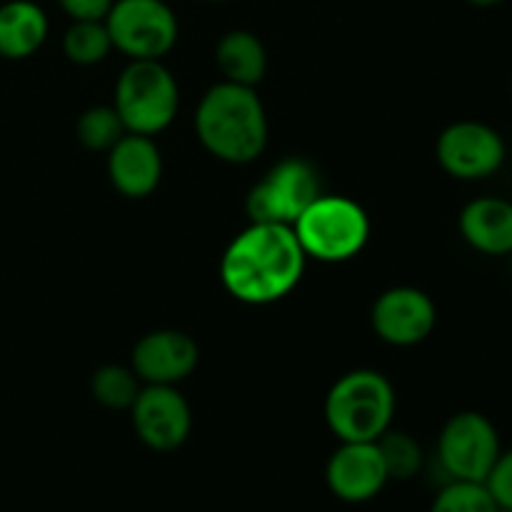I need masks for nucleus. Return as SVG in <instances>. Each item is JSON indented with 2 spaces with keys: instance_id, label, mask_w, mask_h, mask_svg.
<instances>
[{
  "instance_id": "18",
  "label": "nucleus",
  "mask_w": 512,
  "mask_h": 512,
  "mask_svg": "<svg viewBox=\"0 0 512 512\" xmlns=\"http://www.w3.org/2000/svg\"><path fill=\"white\" fill-rule=\"evenodd\" d=\"M113 50L105 20H73L63 35V53L75 65H98Z\"/></svg>"
},
{
  "instance_id": "6",
  "label": "nucleus",
  "mask_w": 512,
  "mask_h": 512,
  "mask_svg": "<svg viewBox=\"0 0 512 512\" xmlns=\"http://www.w3.org/2000/svg\"><path fill=\"white\" fill-rule=\"evenodd\" d=\"M323 195L320 175L305 158H283L250 188L245 198L250 223H278L293 228L310 203Z\"/></svg>"
},
{
  "instance_id": "23",
  "label": "nucleus",
  "mask_w": 512,
  "mask_h": 512,
  "mask_svg": "<svg viewBox=\"0 0 512 512\" xmlns=\"http://www.w3.org/2000/svg\"><path fill=\"white\" fill-rule=\"evenodd\" d=\"M485 488L500 510H512V448L500 450L498 460L485 478Z\"/></svg>"
},
{
  "instance_id": "26",
  "label": "nucleus",
  "mask_w": 512,
  "mask_h": 512,
  "mask_svg": "<svg viewBox=\"0 0 512 512\" xmlns=\"http://www.w3.org/2000/svg\"><path fill=\"white\" fill-rule=\"evenodd\" d=\"M208 3H225V0H208Z\"/></svg>"
},
{
  "instance_id": "17",
  "label": "nucleus",
  "mask_w": 512,
  "mask_h": 512,
  "mask_svg": "<svg viewBox=\"0 0 512 512\" xmlns=\"http://www.w3.org/2000/svg\"><path fill=\"white\" fill-rule=\"evenodd\" d=\"M215 65L228 83L255 88L268 73V50L253 30H228L215 45Z\"/></svg>"
},
{
  "instance_id": "4",
  "label": "nucleus",
  "mask_w": 512,
  "mask_h": 512,
  "mask_svg": "<svg viewBox=\"0 0 512 512\" xmlns=\"http://www.w3.org/2000/svg\"><path fill=\"white\" fill-rule=\"evenodd\" d=\"M305 258L320 263H348L370 240L365 208L345 195H320L293 225Z\"/></svg>"
},
{
  "instance_id": "7",
  "label": "nucleus",
  "mask_w": 512,
  "mask_h": 512,
  "mask_svg": "<svg viewBox=\"0 0 512 512\" xmlns=\"http://www.w3.org/2000/svg\"><path fill=\"white\" fill-rule=\"evenodd\" d=\"M500 435L488 415L478 410H463L448 418L438 435L435 463L448 480L485 483L490 468L498 460Z\"/></svg>"
},
{
  "instance_id": "11",
  "label": "nucleus",
  "mask_w": 512,
  "mask_h": 512,
  "mask_svg": "<svg viewBox=\"0 0 512 512\" xmlns=\"http://www.w3.org/2000/svg\"><path fill=\"white\" fill-rule=\"evenodd\" d=\"M375 335L395 348H413L433 335L438 308L425 290L398 285L378 295L370 313Z\"/></svg>"
},
{
  "instance_id": "27",
  "label": "nucleus",
  "mask_w": 512,
  "mask_h": 512,
  "mask_svg": "<svg viewBox=\"0 0 512 512\" xmlns=\"http://www.w3.org/2000/svg\"><path fill=\"white\" fill-rule=\"evenodd\" d=\"M508 258H510V275H512V253L508 255Z\"/></svg>"
},
{
  "instance_id": "12",
  "label": "nucleus",
  "mask_w": 512,
  "mask_h": 512,
  "mask_svg": "<svg viewBox=\"0 0 512 512\" xmlns=\"http://www.w3.org/2000/svg\"><path fill=\"white\" fill-rule=\"evenodd\" d=\"M390 483L378 443H340L325 463V485L350 505L378 498Z\"/></svg>"
},
{
  "instance_id": "19",
  "label": "nucleus",
  "mask_w": 512,
  "mask_h": 512,
  "mask_svg": "<svg viewBox=\"0 0 512 512\" xmlns=\"http://www.w3.org/2000/svg\"><path fill=\"white\" fill-rule=\"evenodd\" d=\"M140 388L143 383L135 370L125 365H100L90 375V395L108 410H130Z\"/></svg>"
},
{
  "instance_id": "13",
  "label": "nucleus",
  "mask_w": 512,
  "mask_h": 512,
  "mask_svg": "<svg viewBox=\"0 0 512 512\" xmlns=\"http://www.w3.org/2000/svg\"><path fill=\"white\" fill-rule=\"evenodd\" d=\"M200 348L183 330H153L135 343L130 368L143 385H178L195 373Z\"/></svg>"
},
{
  "instance_id": "20",
  "label": "nucleus",
  "mask_w": 512,
  "mask_h": 512,
  "mask_svg": "<svg viewBox=\"0 0 512 512\" xmlns=\"http://www.w3.org/2000/svg\"><path fill=\"white\" fill-rule=\"evenodd\" d=\"M125 133L128 130L113 105H93V108L83 110L75 123V135H78L80 145L93 153H108Z\"/></svg>"
},
{
  "instance_id": "28",
  "label": "nucleus",
  "mask_w": 512,
  "mask_h": 512,
  "mask_svg": "<svg viewBox=\"0 0 512 512\" xmlns=\"http://www.w3.org/2000/svg\"><path fill=\"white\" fill-rule=\"evenodd\" d=\"M500 512H512V510H500Z\"/></svg>"
},
{
  "instance_id": "9",
  "label": "nucleus",
  "mask_w": 512,
  "mask_h": 512,
  "mask_svg": "<svg viewBox=\"0 0 512 512\" xmlns=\"http://www.w3.org/2000/svg\"><path fill=\"white\" fill-rule=\"evenodd\" d=\"M435 158L450 178L478 183L493 178L503 168L508 160V145L493 125L458 120L438 135Z\"/></svg>"
},
{
  "instance_id": "21",
  "label": "nucleus",
  "mask_w": 512,
  "mask_h": 512,
  "mask_svg": "<svg viewBox=\"0 0 512 512\" xmlns=\"http://www.w3.org/2000/svg\"><path fill=\"white\" fill-rule=\"evenodd\" d=\"M375 443H378L380 455H383L390 480H413L415 475H420L425 458L423 448H420V443L413 435L390 428Z\"/></svg>"
},
{
  "instance_id": "22",
  "label": "nucleus",
  "mask_w": 512,
  "mask_h": 512,
  "mask_svg": "<svg viewBox=\"0 0 512 512\" xmlns=\"http://www.w3.org/2000/svg\"><path fill=\"white\" fill-rule=\"evenodd\" d=\"M430 512H500L483 483L448 480L435 493Z\"/></svg>"
},
{
  "instance_id": "1",
  "label": "nucleus",
  "mask_w": 512,
  "mask_h": 512,
  "mask_svg": "<svg viewBox=\"0 0 512 512\" xmlns=\"http://www.w3.org/2000/svg\"><path fill=\"white\" fill-rule=\"evenodd\" d=\"M305 263L290 225L250 223L225 248L220 280L238 303L273 305L298 288Z\"/></svg>"
},
{
  "instance_id": "15",
  "label": "nucleus",
  "mask_w": 512,
  "mask_h": 512,
  "mask_svg": "<svg viewBox=\"0 0 512 512\" xmlns=\"http://www.w3.org/2000/svg\"><path fill=\"white\" fill-rule=\"evenodd\" d=\"M458 230L465 243L480 255L503 258L512 253V200L475 198L460 210Z\"/></svg>"
},
{
  "instance_id": "8",
  "label": "nucleus",
  "mask_w": 512,
  "mask_h": 512,
  "mask_svg": "<svg viewBox=\"0 0 512 512\" xmlns=\"http://www.w3.org/2000/svg\"><path fill=\"white\" fill-rule=\"evenodd\" d=\"M105 25L113 48L130 60H163L180 35L178 15L165 0H115Z\"/></svg>"
},
{
  "instance_id": "25",
  "label": "nucleus",
  "mask_w": 512,
  "mask_h": 512,
  "mask_svg": "<svg viewBox=\"0 0 512 512\" xmlns=\"http://www.w3.org/2000/svg\"><path fill=\"white\" fill-rule=\"evenodd\" d=\"M470 5H475V8H498V5L508 3V0H468Z\"/></svg>"
},
{
  "instance_id": "3",
  "label": "nucleus",
  "mask_w": 512,
  "mask_h": 512,
  "mask_svg": "<svg viewBox=\"0 0 512 512\" xmlns=\"http://www.w3.org/2000/svg\"><path fill=\"white\" fill-rule=\"evenodd\" d=\"M395 388L383 373L370 368L350 370L325 395V423L340 443H375L393 428Z\"/></svg>"
},
{
  "instance_id": "14",
  "label": "nucleus",
  "mask_w": 512,
  "mask_h": 512,
  "mask_svg": "<svg viewBox=\"0 0 512 512\" xmlns=\"http://www.w3.org/2000/svg\"><path fill=\"white\" fill-rule=\"evenodd\" d=\"M108 178L125 198H148L163 178V155L150 135L125 133L108 150Z\"/></svg>"
},
{
  "instance_id": "16",
  "label": "nucleus",
  "mask_w": 512,
  "mask_h": 512,
  "mask_svg": "<svg viewBox=\"0 0 512 512\" xmlns=\"http://www.w3.org/2000/svg\"><path fill=\"white\" fill-rule=\"evenodd\" d=\"M50 33L48 13L35 0H5L0 5V58L25 60L38 53Z\"/></svg>"
},
{
  "instance_id": "10",
  "label": "nucleus",
  "mask_w": 512,
  "mask_h": 512,
  "mask_svg": "<svg viewBox=\"0 0 512 512\" xmlns=\"http://www.w3.org/2000/svg\"><path fill=\"white\" fill-rule=\"evenodd\" d=\"M135 435L155 453L183 448L193 430V410L178 385H143L130 405Z\"/></svg>"
},
{
  "instance_id": "24",
  "label": "nucleus",
  "mask_w": 512,
  "mask_h": 512,
  "mask_svg": "<svg viewBox=\"0 0 512 512\" xmlns=\"http://www.w3.org/2000/svg\"><path fill=\"white\" fill-rule=\"evenodd\" d=\"M115 0H58L70 20H105Z\"/></svg>"
},
{
  "instance_id": "2",
  "label": "nucleus",
  "mask_w": 512,
  "mask_h": 512,
  "mask_svg": "<svg viewBox=\"0 0 512 512\" xmlns=\"http://www.w3.org/2000/svg\"><path fill=\"white\" fill-rule=\"evenodd\" d=\"M195 135L200 145L223 163H253L268 145V113L263 100L255 88L220 80L200 98Z\"/></svg>"
},
{
  "instance_id": "5",
  "label": "nucleus",
  "mask_w": 512,
  "mask_h": 512,
  "mask_svg": "<svg viewBox=\"0 0 512 512\" xmlns=\"http://www.w3.org/2000/svg\"><path fill=\"white\" fill-rule=\"evenodd\" d=\"M113 108L128 133L153 138L168 130L178 115V80L163 60H130L115 83Z\"/></svg>"
}]
</instances>
